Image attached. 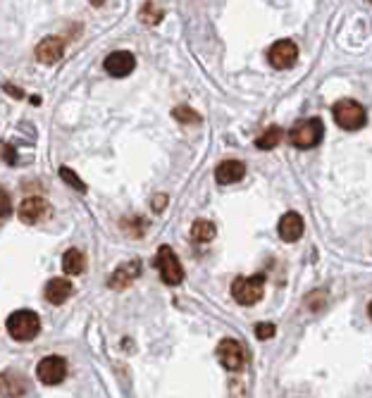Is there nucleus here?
I'll list each match as a JSON object with an SVG mask.
<instances>
[{"mask_svg":"<svg viewBox=\"0 0 372 398\" xmlns=\"http://www.w3.org/2000/svg\"><path fill=\"white\" fill-rule=\"evenodd\" d=\"M103 3H105V0H91V5H93V8H101Z\"/></svg>","mask_w":372,"mask_h":398,"instance_id":"25","label":"nucleus"},{"mask_svg":"<svg viewBox=\"0 0 372 398\" xmlns=\"http://www.w3.org/2000/svg\"><path fill=\"white\" fill-rule=\"evenodd\" d=\"M138 275H141V265H138L136 260L127 262V265H120L115 270V275L110 277V286L112 289H127Z\"/></svg>","mask_w":372,"mask_h":398,"instance_id":"15","label":"nucleus"},{"mask_svg":"<svg viewBox=\"0 0 372 398\" xmlns=\"http://www.w3.org/2000/svg\"><path fill=\"white\" fill-rule=\"evenodd\" d=\"M174 117H177L179 122H186V124H194V122H200V115L196 110H191V107H174V112H172Z\"/></svg>","mask_w":372,"mask_h":398,"instance_id":"21","label":"nucleus"},{"mask_svg":"<svg viewBox=\"0 0 372 398\" xmlns=\"http://www.w3.org/2000/svg\"><path fill=\"white\" fill-rule=\"evenodd\" d=\"M48 210H50V205L45 203L43 198H27L22 205H19L17 213L24 224H39L43 217H48Z\"/></svg>","mask_w":372,"mask_h":398,"instance_id":"11","label":"nucleus"},{"mask_svg":"<svg viewBox=\"0 0 372 398\" xmlns=\"http://www.w3.org/2000/svg\"><path fill=\"white\" fill-rule=\"evenodd\" d=\"M165 205H167V196H155V198H153V210H155V213H160Z\"/></svg>","mask_w":372,"mask_h":398,"instance_id":"24","label":"nucleus"},{"mask_svg":"<svg viewBox=\"0 0 372 398\" xmlns=\"http://www.w3.org/2000/svg\"><path fill=\"white\" fill-rule=\"evenodd\" d=\"M334 122L339 124L346 132H355V129H363L365 122H368V112L360 103L355 101H339L332 110Z\"/></svg>","mask_w":372,"mask_h":398,"instance_id":"3","label":"nucleus"},{"mask_svg":"<svg viewBox=\"0 0 372 398\" xmlns=\"http://www.w3.org/2000/svg\"><path fill=\"white\" fill-rule=\"evenodd\" d=\"M60 177H62V182L70 184L72 189H76L79 193H86V184L81 182V179L76 177V172H72L70 167H60Z\"/></svg>","mask_w":372,"mask_h":398,"instance_id":"20","label":"nucleus"},{"mask_svg":"<svg viewBox=\"0 0 372 398\" xmlns=\"http://www.w3.org/2000/svg\"><path fill=\"white\" fill-rule=\"evenodd\" d=\"M275 324L272 322H260V324H256V337L260 339V341H267V339H272L275 337Z\"/></svg>","mask_w":372,"mask_h":398,"instance_id":"22","label":"nucleus"},{"mask_svg":"<svg viewBox=\"0 0 372 398\" xmlns=\"http://www.w3.org/2000/svg\"><path fill=\"white\" fill-rule=\"evenodd\" d=\"M155 265L160 270V277L167 286H179L184 279V270H182V262L179 258L174 255V251L169 246H160L158 255H155Z\"/></svg>","mask_w":372,"mask_h":398,"instance_id":"4","label":"nucleus"},{"mask_svg":"<svg viewBox=\"0 0 372 398\" xmlns=\"http://www.w3.org/2000/svg\"><path fill=\"white\" fill-rule=\"evenodd\" d=\"M217 358H220V363L225 365L227 370H241L246 360L244 346L236 339H222L220 344H217Z\"/></svg>","mask_w":372,"mask_h":398,"instance_id":"8","label":"nucleus"},{"mask_svg":"<svg viewBox=\"0 0 372 398\" xmlns=\"http://www.w3.org/2000/svg\"><path fill=\"white\" fill-rule=\"evenodd\" d=\"M36 375H39V379L48 386L60 384L67 375V360L60 358V355H48V358H43L39 365H36Z\"/></svg>","mask_w":372,"mask_h":398,"instance_id":"6","label":"nucleus"},{"mask_svg":"<svg viewBox=\"0 0 372 398\" xmlns=\"http://www.w3.org/2000/svg\"><path fill=\"white\" fill-rule=\"evenodd\" d=\"M246 174V165L239 163V160H225V163L217 165L215 169V179L217 184H236L239 179H244Z\"/></svg>","mask_w":372,"mask_h":398,"instance_id":"13","label":"nucleus"},{"mask_svg":"<svg viewBox=\"0 0 372 398\" xmlns=\"http://www.w3.org/2000/svg\"><path fill=\"white\" fill-rule=\"evenodd\" d=\"M105 72L110 76H117V79H122V76L132 74L134 67H136V60H134V55L129 53V50H115V53H110L105 58Z\"/></svg>","mask_w":372,"mask_h":398,"instance_id":"9","label":"nucleus"},{"mask_svg":"<svg viewBox=\"0 0 372 398\" xmlns=\"http://www.w3.org/2000/svg\"><path fill=\"white\" fill-rule=\"evenodd\" d=\"M282 129L279 127H270L267 129L262 136H258V141H256V146L258 148H262V151H270V148H275L279 141H282Z\"/></svg>","mask_w":372,"mask_h":398,"instance_id":"18","label":"nucleus"},{"mask_svg":"<svg viewBox=\"0 0 372 398\" xmlns=\"http://www.w3.org/2000/svg\"><path fill=\"white\" fill-rule=\"evenodd\" d=\"M215 234H217V229L210 220H196L194 227H191V236H194V241H213Z\"/></svg>","mask_w":372,"mask_h":398,"instance_id":"17","label":"nucleus"},{"mask_svg":"<svg viewBox=\"0 0 372 398\" xmlns=\"http://www.w3.org/2000/svg\"><path fill=\"white\" fill-rule=\"evenodd\" d=\"M138 17H141L146 24H158L160 19H163V10H160L158 5L153 3V0H146V5H143V8H141Z\"/></svg>","mask_w":372,"mask_h":398,"instance_id":"19","label":"nucleus"},{"mask_svg":"<svg viewBox=\"0 0 372 398\" xmlns=\"http://www.w3.org/2000/svg\"><path fill=\"white\" fill-rule=\"evenodd\" d=\"M322 134H324V124L322 120H301L296 124V127L291 129V134H289V138H291V143L296 148H313L318 146L320 141H322Z\"/></svg>","mask_w":372,"mask_h":398,"instance_id":"5","label":"nucleus"},{"mask_svg":"<svg viewBox=\"0 0 372 398\" xmlns=\"http://www.w3.org/2000/svg\"><path fill=\"white\" fill-rule=\"evenodd\" d=\"M70 296H72V282H67V279L55 277V279H50V282L45 284V301L53 303V306L65 303Z\"/></svg>","mask_w":372,"mask_h":398,"instance_id":"14","label":"nucleus"},{"mask_svg":"<svg viewBox=\"0 0 372 398\" xmlns=\"http://www.w3.org/2000/svg\"><path fill=\"white\" fill-rule=\"evenodd\" d=\"M296 58H298V48L293 41L289 39H282L267 50V60L275 70H289V67L296 65Z\"/></svg>","mask_w":372,"mask_h":398,"instance_id":"7","label":"nucleus"},{"mask_svg":"<svg viewBox=\"0 0 372 398\" xmlns=\"http://www.w3.org/2000/svg\"><path fill=\"white\" fill-rule=\"evenodd\" d=\"M10 213H12V203H10V196L5 189H0V220L3 217H8Z\"/></svg>","mask_w":372,"mask_h":398,"instance_id":"23","label":"nucleus"},{"mask_svg":"<svg viewBox=\"0 0 372 398\" xmlns=\"http://www.w3.org/2000/svg\"><path fill=\"white\" fill-rule=\"evenodd\" d=\"M8 332L17 341H31L39 337L41 332V320L31 310H17L8 317Z\"/></svg>","mask_w":372,"mask_h":398,"instance_id":"1","label":"nucleus"},{"mask_svg":"<svg viewBox=\"0 0 372 398\" xmlns=\"http://www.w3.org/2000/svg\"><path fill=\"white\" fill-rule=\"evenodd\" d=\"M265 293V277L253 275V277H236L231 284V296L241 306H253L258 303Z\"/></svg>","mask_w":372,"mask_h":398,"instance_id":"2","label":"nucleus"},{"mask_svg":"<svg viewBox=\"0 0 372 398\" xmlns=\"http://www.w3.org/2000/svg\"><path fill=\"white\" fill-rule=\"evenodd\" d=\"M62 53H65V41L60 36H48L36 45V60L41 65H55L62 58Z\"/></svg>","mask_w":372,"mask_h":398,"instance_id":"10","label":"nucleus"},{"mask_svg":"<svg viewBox=\"0 0 372 398\" xmlns=\"http://www.w3.org/2000/svg\"><path fill=\"white\" fill-rule=\"evenodd\" d=\"M303 217L298 213H287L279 220V236H282L287 244H293L303 236Z\"/></svg>","mask_w":372,"mask_h":398,"instance_id":"12","label":"nucleus"},{"mask_svg":"<svg viewBox=\"0 0 372 398\" xmlns=\"http://www.w3.org/2000/svg\"><path fill=\"white\" fill-rule=\"evenodd\" d=\"M84 267H86V258L79 248H70V251L62 255V270H65L67 275H81Z\"/></svg>","mask_w":372,"mask_h":398,"instance_id":"16","label":"nucleus"}]
</instances>
